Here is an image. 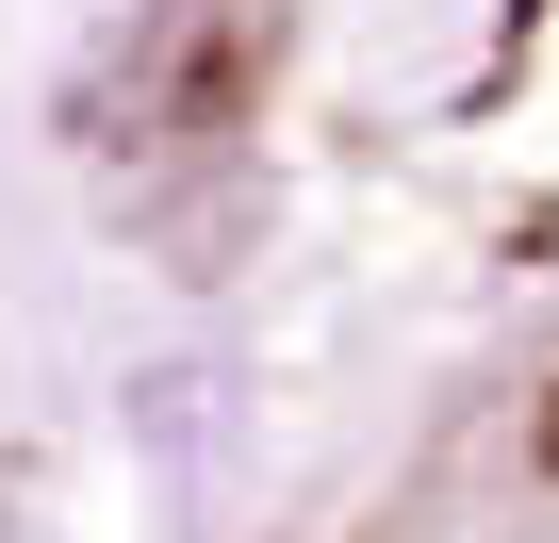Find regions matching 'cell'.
<instances>
[{
	"instance_id": "6da1fadb",
	"label": "cell",
	"mask_w": 559,
	"mask_h": 543,
	"mask_svg": "<svg viewBox=\"0 0 559 543\" xmlns=\"http://www.w3.org/2000/svg\"><path fill=\"white\" fill-rule=\"evenodd\" d=\"M526 477H559V379H543V412H526Z\"/></svg>"
}]
</instances>
